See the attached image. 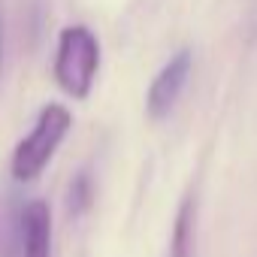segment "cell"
Wrapping results in <instances>:
<instances>
[{
	"instance_id": "7",
	"label": "cell",
	"mask_w": 257,
	"mask_h": 257,
	"mask_svg": "<svg viewBox=\"0 0 257 257\" xmlns=\"http://www.w3.org/2000/svg\"><path fill=\"white\" fill-rule=\"evenodd\" d=\"M94 203V185H91V176L88 173H79L73 182H70V191H67V209L70 215H82L88 212Z\"/></svg>"
},
{
	"instance_id": "6",
	"label": "cell",
	"mask_w": 257,
	"mask_h": 257,
	"mask_svg": "<svg viewBox=\"0 0 257 257\" xmlns=\"http://www.w3.org/2000/svg\"><path fill=\"white\" fill-rule=\"evenodd\" d=\"M22 203L7 194L0 203V257H19L22 251Z\"/></svg>"
},
{
	"instance_id": "1",
	"label": "cell",
	"mask_w": 257,
	"mask_h": 257,
	"mask_svg": "<svg viewBox=\"0 0 257 257\" xmlns=\"http://www.w3.org/2000/svg\"><path fill=\"white\" fill-rule=\"evenodd\" d=\"M70 127H73V112L64 103H46L31 127V134L13 152V161H10L13 179L22 185L40 179L43 170L52 164L55 152L61 149V143L67 140Z\"/></svg>"
},
{
	"instance_id": "8",
	"label": "cell",
	"mask_w": 257,
	"mask_h": 257,
	"mask_svg": "<svg viewBox=\"0 0 257 257\" xmlns=\"http://www.w3.org/2000/svg\"><path fill=\"white\" fill-rule=\"evenodd\" d=\"M0 61H4V25H0Z\"/></svg>"
},
{
	"instance_id": "3",
	"label": "cell",
	"mask_w": 257,
	"mask_h": 257,
	"mask_svg": "<svg viewBox=\"0 0 257 257\" xmlns=\"http://www.w3.org/2000/svg\"><path fill=\"white\" fill-rule=\"evenodd\" d=\"M191 64H194L191 52H188V49H179V52L158 70V76L152 79L149 94H146V112H149V118L161 121V118H167V115L173 112V106L179 103V97H182V91H185V85H188Z\"/></svg>"
},
{
	"instance_id": "5",
	"label": "cell",
	"mask_w": 257,
	"mask_h": 257,
	"mask_svg": "<svg viewBox=\"0 0 257 257\" xmlns=\"http://www.w3.org/2000/svg\"><path fill=\"white\" fill-rule=\"evenodd\" d=\"M197 242V200L188 194L176 212V224L170 233V257H194Z\"/></svg>"
},
{
	"instance_id": "2",
	"label": "cell",
	"mask_w": 257,
	"mask_h": 257,
	"mask_svg": "<svg viewBox=\"0 0 257 257\" xmlns=\"http://www.w3.org/2000/svg\"><path fill=\"white\" fill-rule=\"evenodd\" d=\"M58 88L73 100H88L97 73H100V40L85 25H67L58 34L55 64H52Z\"/></svg>"
},
{
	"instance_id": "4",
	"label": "cell",
	"mask_w": 257,
	"mask_h": 257,
	"mask_svg": "<svg viewBox=\"0 0 257 257\" xmlns=\"http://www.w3.org/2000/svg\"><path fill=\"white\" fill-rule=\"evenodd\" d=\"M22 257H52V212L46 200L22 209Z\"/></svg>"
}]
</instances>
